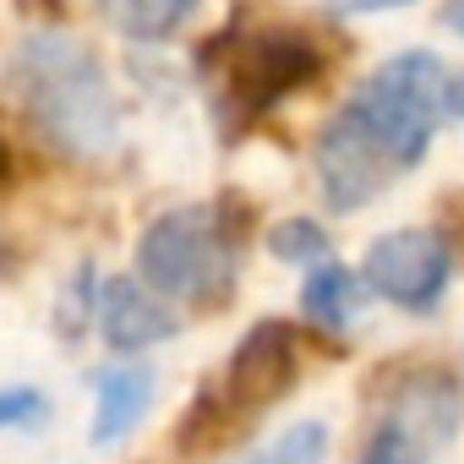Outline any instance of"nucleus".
<instances>
[{
  "mask_svg": "<svg viewBox=\"0 0 464 464\" xmlns=\"http://www.w3.org/2000/svg\"><path fill=\"white\" fill-rule=\"evenodd\" d=\"M448 279H453V246L442 229H393L366 252V285L404 312H431Z\"/></svg>",
  "mask_w": 464,
  "mask_h": 464,
  "instance_id": "obj_4",
  "label": "nucleus"
},
{
  "mask_svg": "<svg viewBox=\"0 0 464 464\" xmlns=\"http://www.w3.org/2000/svg\"><path fill=\"white\" fill-rule=\"evenodd\" d=\"M137 274L164 301H213L236 279V241L218 208H175L142 229Z\"/></svg>",
  "mask_w": 464,
  "mask_h": 464,
  "instance_id": "obj_3",
  "label": "nucleus"
},
{
  "mask_svg": "<svg viewBox=\"0 0 464 464\" xmlns=\"http://www.w3.org/2000/svg\"><path fill=\"white\" fill-rule=\"evenodd\" d=\"M442 110H448V121H464V72H453V66H448V93H442Z\"/></svg>",
  "mask_w": 464,
  "mask_h": 464,
  "instance_id": "obj_15",
  "label": "nucleus"
},
{
  "mask_svg": "<svg viewBox=\"0 0 464 464\" xmlns=\"http://www.w3.org/2000/svg\"><path fill=\"white\" fill-rule=\"evenodd\" d=\"M442 93H448V61L426 50L382 61L317 137V186L328 208L339 213L366 208L393 180H404L426 159L437 126L448 121Z\"/></svg>",
  "mask_w": 464,
  "mask_h": 464,
  "instance_id": "obj_1",
  "label": "nucleus"
},
{
  "mask_svg": "<svg viewBox=\"0 0 464 464\" xmlns=\"http://www.w3.org/2000/svg\"><path fill=\"white\" fill-rule=\"evenodd\" d=\"M295 377V339H290V328H279V323H263L241 350H236V366H229V382H224V393L236 399V404H268V399H279V388Z\"/></svg>",
  "mask_w": 464,
  "mask_h": 464,
  "instance_id": "obj_6",
  "label": "nucleus"
},
{
  "mask_svg": "<svg viewBox=\"0 0 464 464\" xmlns=\"http://www.w3.org/2000/svg\"><path fill=\"white\" fill-rule=\"evenodd\" d=\"M93 6L115 34H126L137 44H159L191 23L197 0H93Z\"/></svg>",
  "mask_w": 464,
  "mask_h": 464,
  "instance_id": "obj_9",
  "label": "nucleus"
},
{
  "mask_svg": "<svg viewBox=\"0 0 464 464\" xmlns=\"http://www.w3.org/2000/svg\"><path fill=\"white\" fill-rule=\"evenodd\" d=\"M442 28L453 39H464V0H442Z\"/></svg>",
  "mask_w": 464,
  "mask_h": 464,
  "instance_id": "obj_16",
  "label": "nucleus"
},
{
  "mask_svg": "<svg viewBox=\"0 0 464 464\" xmlns=\"http://www.w3.org/2000/svg\"><path fill=\"white\" fill-rule=\"evenodd\" d=\"M99 323H104V339L115 350H148V344L175 334V312L142 279H110L104 301H99Z\"/></svg>",
  "mask_w": 464,
  "mask_h": 464,
  "instance_id": "obj_7",
  "label": "nucleus"
},
{
  "mask_svg": "<svg viewBox=\"0 0 464 464\" xmlns=\"http://www.w3.org/2000/svg\"><path fill=\"white\" fill-rule=\"evenodd\" d=\"M301 306L312 323L323 328H350L355 312H361V279L350 268H334V263H317L306 274V290H301Z\"/></svg>",
  "mask_w": 464,
  "mask_h": 464,
  "instance_id": "obj_10",
  "label": "nucleus"
},
{
  "mask_svg": "<svg viewBox=\"0 0 464 464\" xmlns=\"http://www.w3.org/2000/svg\"><path fill=\"white\" fill-rule=\"evenodd\" d=\"M93 442H121L153 404V372L148 366H110L93 382Z\"/></svg>",
  "mask_w": 464,
  "mask_h": 464,
  "instance_id": "obj_8",
  "label": "nucleus"
},
{
  "mask_svg": "<svg viewBox=\"0 0 464 464\" xmlns=\"http://www.w3.org/2000/svg\"><path fill=\"white\" fill-rule=\"evenodd\" d=\"M241 464H328V426L323 420H301V426L279 431L274 442L252 448Z\"/></svg>",
  "mask_w": 464,
  "mask_h": 464,
  "instance_id": "obj_11",
  "label": "nucleus"
},
{
  "mask_svg": "<svg viewBox=\"0 0 464 464\" xmlns=\"http://www.w3.org/2000/svg\"><path fill=\"white\" fill-rule=\"evenodd\" d=\"M312 77H317V55H312L306 39H290V34H257L224 66L229 99L241 110H268V104H279L290 88H301Z\"/></svg>",
  "mask_w": 464,
  "mask_h": 464,
  "instance_id": "obj_5",
  "label": "nucleus"
},
{
  "mask_svg": "<svg viewBox=\"0 0 464 464\" xmlns=\"http://www.w3.org/2000/svg\"><path fill=\"white\" fill-rule=\"evenodd\" d=\"M339 17H366V12H393V6H410V0H328Z\"/></svg>",
  "mask_w": 464,
  "mask_h": 464,
  "instance_id": "obj_14",
  "label": "nucleus"
},
{
  "mask_svg": "<svg viewBox=\"0 0 464 464\" xmlns=\"http://www.w3.org/2000/svg\"><path fill=\"white\" fill-rule=\"evenodd\" d=\"M12 77H17V93H23L34 126L55 148H66L77 159H99L115 148L121 110H115L110 77L99 72L88 44H77L72 34H34L17 50Z\"/></svg>",
  "mask_w": 464,
  "mask_h": 464,
  "instance_id": "obj_2",
  "label": "nucleus"
},
{
  "mask_svg": "<svg viewBox=\"0 0 464 464\" xmlns=\"http://www.w3.org/2000/svg\"><path fill=\"white\" fill-rule=\"evenodd\" d=\"M268 246H274V257L301 263V268H306V263H312V268L328 263V236H323L312 218H285V224L274 229V241H268Z\"/></svg>",
  "mask_w": 464,
  "mask_h": 464,
  "instance_id": "obj_12",
  "label": "nucleus"
},
{
  "mask_svg": "<svg viewBox=\"0 0 464 464\" xmlns=\"http://www.w3.org/2000/svg\"><path fill=\"white\" fill-rule=\"evenodd\" d=\"M361 464H393V459H377V453H361Z\"/></svg>",
  "mask_w": 464,
  "mask_h": 464,
  "instance_id": "obj_18",
  "label": "nucleus"
},
{
  "mask_svg": "<svg viewBox=\"0 0 464 464\" xmlns=\"http://www.w3.org/2000/svg\"><path fill=\"white\" fill-rule=\"evenodd\" d=\"M44 415V393L39 388H0V426H28Z\"/></svg>",
  "mask_w": 464,
  "mask_h": 464,
  "instance_id": "obj_13",
  "label": "nucleus"
},
{
  "mask_svg": "<svg viewBox=\"0 0 464 464\" xmlns=\"http://www.w3.org/2000/svg\"><path fill=\"white\" fill-rule=\"evenodd\" d=\"M6 169H12V153H6V142H0V180H6Z\"/></svg>",
  "mask_w": 464,
  "mask_h": 464,
  "instance_id": "obj_17",
  "label": "nucleus"
}]
</instances>
